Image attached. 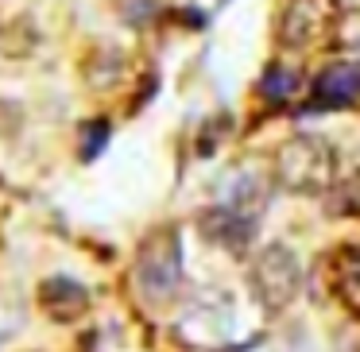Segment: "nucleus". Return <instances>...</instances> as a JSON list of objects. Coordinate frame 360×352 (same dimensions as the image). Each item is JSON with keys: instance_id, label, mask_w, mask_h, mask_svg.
Instances as JSON below:
<instances>
[{"instance_id": "nucleus-12", "label": "nucleus", "mask_w": 360, "mask_h": 352, "mask_svg": "<svg viewBox=\"0 0 360 352\" xmlns=\"http://www.w3.org/2000/svg\"><path fill=\"white\" fill-rule=\"evenodd\" d=\"M337 352H360V321H345L337 333Z\"/></svg>"}, {"instance_id": "nucleus-2", "label": "nucleus", "mask_w": 360, "mask_h": 352, "mask_svg": "<svg viewBox=\"0 0 360 352\" xmlns=\"http://www.w3.org/2000/svg\"><path fill=\"white\" fill-rule=\"evenodd\" d=\"M182 287V240L179 228H155L136 248V290L151 306H171Z\"/></svg>"}, {"instance_id": "nucleus-11", "label": "nucleus", "mask_w": 360, "mask_h": 352, "mask_svg": "<svg viewBox=\"0 0 360 352\" xmlns=\"http://www.w3.org/2000/svg\"><path fill=\"white\" fill-rule=\"evenodd\" d=\"M109 136H112V128H109V120H86L82 124V159H97L105 151V143H109Z\"/></svg>"}, {"instance_id": "nucleus-4", "label": "nucleus", "mask_w": 360, "mask_h": 352, "mask_svg": "<svg viewBox=\"0 0 360 352\" xmlns=\"http://www.w3.org/2000/svg\"><path fill=\"white\" fill-rule=\"evenodd\" d=\"M337 20H341V0H283L275 16V43L302 55L329 39Z\"/></svg>"}, {"instance_id": "nucleus-3", "label": "nucleus", "mask_w": 360, "mask_h": 352, "mask_svg": "<svg viewBox=\"0 0 360 352\" xmlns=\"http://www.w3.org/2000/svg\"><path fill=\"white\" fill-rule=\"evenodd\" d=\"M248 290L264 313H283L302 290V263L287 244H264L248 263Z\"/></svg>"}, {"instance_id": "nucleus-7", "label": "nucleus", "mask_w": 360, "mask_h": 352, "mask_svg": "<svg viewBox=\"0 0 360 352\" xmlns=\"http://www.w3.org/2000/svg\"><path fill=\"white\" fill-rule=\"evenodd\" d=\"M35 302H39L43 318H51L55 325H74L89 313V287H82L70 275H51L39 282Z\"/></svg>"}, {"instance_id": "nucleus-9", "label": "nucleus", "mask_w": 360, "mask_h": 352, "mask_svg": "<svg viewBox=\"0 0 360 352\" xmlns=\"http://www.w3.org/2000/svg\"><path fill=\"white\" fill-rule=\"evenodd\" d=\"M298 89H302L298 70H290V66H283V63H271L264 74H259L256 93L264 97L267 105H287V101H295V97H298Z\"/></svg>"}, {"instance_id": "nucleus-5", "label": "nucleus", "mask_w": 360, "mask_h": 352, "mask_svg": "<svg viewBox=\"0 0 360 352\" xmlns=\"http://www.w3.org/2000/svg\"><path fill=\"white\" fill-rule=\"evenodd\" d=\"M198 228H202V236L213 248H225L229 256H244L259 233V217L233 209V205H213V209H205L198 217Z\"/></svg>"}, {"instance_id": "nucleus-6", "label": "nucleus", "mask_w": 360, "mask_h": 352, "mask_svg": "<svg viewBox=\"0 0 360 352\" xmlns=\"http://www.w3.org/2000/svg\"><path fill=\"white\" fill-rule=\"evenodd\" d=\"M360 101V63H329L326 70L314 78L306 112H326V109H349Z\"/></svg>"}, {"instance_id": "nucleus-8", "label": "nucleus", "mask_w": 360, "mask_h": 352, "mask_svg": "<svg viewBox=\"0 0 360 352\" xmlns=\"http://www.w3.org/2000/svg\"><path fill=\"white\" fill-rule=\"evenodd\" d=\"M321 267H326L321 275H326L333 298H341V302L360 298V244H337L333 252L321 256Z\"/></svg>"}, {"instance_id": "nucleus-10", "label": "nucleus", "mask_w": 360, "mask_h": 352, "mask_svg": "<svg viewBox=\"0 0 360 352\" xmlns=\"http://www.w3.org/2000/svg\"><path fill=\"white\" fill-rule=\"evenodd\" d=\"M326 213L337 217H360V171L345 174L333 182V190L326 194Z\"/></svg>"}, {"instance_id": "nucleus-1", "label": "nucleus", "mask_w": 360, "mask_h": 352, "mask_svg": "<svg viewBox=\"0 0 360 352\" xmlns=\"http://www.w3.org/2000/svg\"><path fill=\"white\" fill-rule=\"evenodd\" d=\"M337 167H341L337 148L326 136H314V132H298L290 140H283L271 155L275 182L287 194H298V197L329 194L337 182Z\"/></svg>"}]
</instances>
